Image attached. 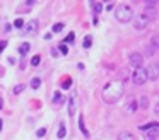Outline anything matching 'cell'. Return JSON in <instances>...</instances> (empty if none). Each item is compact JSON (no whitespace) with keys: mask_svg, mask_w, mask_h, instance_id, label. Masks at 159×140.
Returning a JSON list of instances; mask_svg holds the SVG:
<instances>
[{"mask_svg":"<svg viewBox=\"0 0 159 140\" xmlns=\"http://www.w3.org/2000/svg\"><path fill=\"white\" fill-rule=\"evenodd\" d=\"M156 114H159V103L156 104Z\"/></svg>","mask_w":159,"mask_h":140,"instance_id":"cell-31","label":"cell"},{"mask_svg":"<svg viewBox=\"0 0 159 140\" xmlns=\"http://www.w3.org/2000/svg\"><path fill=\"white\" fill-rule=\"evenodd\" d=\"M151 48H154V50H158V48H159V36H152Z\"/></svg>","mask_w":159,"mask_h":140,"instance_id":"cell-17","label":"cell"},{"mask_svg":"<svg viewBox=\"0 0 159 140\" xmlns=\"http://www.w3.org/2000/svg\"><path fill=\"white\" fill-rule=\"evenodd\" d=\"M29 48H31V46H29V43H22L21 48H19V53H21V55H26V53L29 51Z\"/></svg>","mask_w":159,"mask_h":140,"instance_id":"cell-15","label":"cell"},{"mask_svg":"<svg viewBox=\"0 0 159 140\" xmlns=\"http://www.w3.org/2000/svg\"><path fill=\"white\" fill-rule=\"evenodd\" d=\"M101 96H103V101L106 104H115V103H118L120 98L123 96V82H120V80H111V82H108V84L103 87Z\"/></svg>","mask_w":159,"mask_h":140,"instance_id":"cell-1","label":"cell"},{"mask_svg":"<svg viewBox=\"0 0 159 140\" xmlns=\"http://www.w3.org/2000/svg\"><path fill=\"white\" fill-rule=\"evenodd\" d=\"M92 7H94V12H96V14H99V12L103 10V5H101V4H92Z\"/></svg>","mask_w":159,"mask_h":140,"instance_id":"cell-24","label":"cell"},{"mask_svg":"<svg viewBox=\"0 0 159 140\" xmlns=\"http://www.w3.org/2000/svg\"><path fill=\"white\" fill-rule=\"evenodd\" d=\"M24 91V84H19V85H15L14 87V94H19V92Z\"/></svg>","mask_w":159,"mask_h":140,"instance_id":"cell-23","label":"cell"},{"mask_svg":"<svg viewBox=\"0 0 159 140\" xmlns=\"http://www.w3.org/2000/svg\"><path fill=\"white\" fill-rule=\"evenodd\" d=\"M5 46H7V41H0V51L5 48Z\"/></svg>","mask_w":159,"mask_h":140,"instance_id":"cell-30","label":"cell"},{"mask_svg":"<svg viewBox=\"0 0 159 140\" xmlns=\"http://www.w3.org/2000/svg\"><path fill=\"white\" fill-rule=\"evenodd\" d=\"M60 53H63V55H67V53H69V48H67V44H65V43L60 44Z\"/></svg>","mask_w":159,"mask_h":140,"instance_id":"cell-25","label":"cell"},{"mask_svg":"<svg viewBox=\"0 0 159 140\" xmlns=\"http://www.w3.org/2000/svg\"><path fill=\"white\" fill-rule=\"evenodd\" d=\"M74 39H75V34H74V33H69L67 38H65L63 41H65V43H74Z\"/></svg>","mask_w":159,"mask_h":140,"instance_id":"cell-21","label":"cell"},{"mask_svg":"<svg viewBox=\"0 0 159 140\" xmlns=\"http://www.w3.org/2000/svg\"><path fill=\"white\" fill-rule=\"evenodd\" d=\"M2 123H4V121H2V120H0V130H2Z\"/></svg>","mask_w":159,"mask_h":140,"instance_id":"cell-32","label":"cell"},{"mask_svg":"<svg viewBox=\"0 0 159 140\" xmlns=\"http://www.w3.org/2000/svg\"><path fill=\"white\" fill-rule=\"evenodd\" d=\"M132 82L137 85H144L147 82V74H145V69H135L133 74H132Z\"/></svg>","mask_w":159,"mask_h":140,"instance_id":"cell-3","label":"cell"},{"mask_svg":"<svg viewBox=\"0 0 159 140\" xmlns=\"http://www.w3.org/2000/svg\"><path fill=\"white\" fill-rule=\"evenodd\" d=\"M91 44H92V36H86V38H84V48L87 50V48H91Z\"/></svg>","mask_w":159,"mask_h":140,"instance_id":"cell-16","label":"cell"},{"mask_svg":"<svg viewBox=\"0 0 159 140\" xmlns=\"http://www.w3.org/2000/svg\"><path fill=\"white\" fill-rule=\"evenodd\" d=\"M65 135H67V128H65V125H63V123H60L58 132H56V137H58V139H65Z\"/></svg>","mask_w":159,"mask_h":140,"instance_id":"cell-10","label":"cell"},{"mask_svg":"<svg viewBox=\"0 0 159 140\" xmlns=\"http://www.w3.org/2000/svg\"><path fill=\"white\" fill-rule=\"evenodd\" d=\"M128 62H130V65L133 67V69H142L144 58H142V55H138V53H130V56H128Z\"/></svg>","mask_w":159,"mask_h":140,"instance_id":"cell-6","label":"cell"},{"mask_svg":"<svg viewBox=\"0 0 159 140\" xmlns=\"http://www.w3.org/2000/svg\"><path fill=\"white\" fill-rule=\"evenodd\" d=\"M158 137H159V123H156L152 128L147 130V140H156Z\"/></svg>","mask_w":159,"mask_h":140,"instance_id":"cell-7","label":"cell"},{"mask_svg":"<svg viewBox=\"0 0 159 140\" xmlns=\"http://www.w3.org/2000/svg\"><path fill=\"white\" fill-rule=\"evenodd\" d=\"M145 74H147V80H158L159 79V63L149 65V69H145Z\"/></svg>","mask_w":159,"mask_h":140,"instance_id":"cell-5","label":"cell"},{"mask_svg":"<svg viewBox=\"0 0 159 140\" xmlns=\"http://www.w3.org/2000/svg\"><path fill=\"white\" fill-rule=\"evenodd\" d=\"M140 108H142V109L149 108V99L145 98V96H142V98H140Z\"/></svg>","mask_w":159,"mask_h":140,"instance_id":"cell-18","label":"cell"},{"mask_svg":"<svg viewBox=\"0 0 159 140\" xmlns=\"http://www.w3.org/2000/svg\"><path fill=\"white\" fill-rule=\"evenodd\" d=\"M79 128H81V132H82L86 137H89V132H87V128H86V125H84V118H82V116H79Z\"/></svg>","mask_w":159,"mask_h":140,"instance_id":"cell-11","label":"cell"},{"mask_svg":"<svg viewBox=\"0 0 159 140\" xmlns=\"http://www.w3.org/2000/svg\"><path fill=\"white\" fill-rule=\"evenodd\" d=\"M63 101H65V98H63L62 94L56 91L55 94H53V104H58V103H63Z\"/></svg>","mask_w":159,"mask_h":140,"instance_id":"cell-12","label":"cell"},{"mask_svg":"<svg viewBox=\"0 0 159 140\" xmlns=\"http://www.w3.org/2000/svg\"><path fill=\"white\" fill-rule=\"evenodd\" d=\"M70 85H72V80H70V77H65V79H63V82H62V87H63V89H69Z\"/></svg>","mask_w":159,"mask_h":140,"instance_id":"cell-20","label":"cell"},{"mask_svg":"<svg viewBox=\"0 0 159 140\" xmlns=\"http://www.w3.org/2000/svg\"><path fill=\"white\" fill-rule=\"evenodd\" d=\"M40 85H41V80H40L38 77H34L33 80H31V87H33V89H38Z\"/></svg>","mask_w":159,"mask_h":140,"instance_id":"cell-19","label":"cell"},{"mask_svg":"<svg viewBox=\"0 0 159 140\" xmlns=\"http://www.w3.org/2000/svg\"><path fill=\"white\" fill-rule=\"evenodd\" d=\"M0 109H2V98H0Z\"/></svg>","mask_w":159,"mask_h":140,"instance_id":"cell-33","label":"cell"},{"mask_svg":"<svg viewBox=\"0 0 159 140\" xmlns=\"http://www.w3.org/2000/svg\"><path fill=\"white\" fill-rule=\"evenodd\" d=\"M115 17H117L118 22H128L132 21V17H133V10H132L130 5H127V4H122V5H118L117 7V12H115Z\"/></svg>","mask_w":159,"mask_h":140,"instance_id":"cell-2","label":"cell"},{"mask_svg":"<svg viewBox=\"0 0 159 140\" xmlns=\"http://www.w3.org/2000/svg\"><path fill=\"white\" fill-rule=\"evenodd\" d=\"M118 140H135V139H133V135H132V133L122 132V133H120V137H118Z\"/></svg>","mask_w":159,"mask_h":140,"instance_id":"cell-13","label":"cell"},{"mask_svg":"<svg viewBox=\"0 0 159 140\" xmlns=\"http://www.w3.org/2000/svg\"><path fill=\"white\" fill-rule=\"evenodd\" d=\"M149 26V19L145 17L144 14H137L135 15V19H133V28L137 29V31H142Z\"/></svg>","mask_w":159,"mask_h":140,"instance_id":"cell-4","label":"cell"},{"mask_svg":"<svg viewBox=\"0 0 159 140\" xmlns=\"http://www.w3.org/2000/svg\"><path fill=\"white\" fill-rule=\"evenodd\" d=\"M14 26H15V28H22V26H24V21H22L21 17H19V19H15Z\"/></svg>","mask_w":159,"mask_h":140,"instance_id":"cell-27","label":"cell"},{"mask_svg":"<svg viewBox=\"0 0 159 140\" xmlns=\"http://www.w3.org/2000/svg\"><path fill=\"white\" fill-rule=\"evenodd\" d=\"M26 33H36L38 31V21L36 19H33V21H29L28 22V28L24 29Z\"/></svg>","mask_w":159,"mask_h":140,"instance_id":"cell-9","label":"cell"},{"mask_svg":"<svg viewBox=\"0 0 159 140\" xmlns=\"http://www.w3.org/2000/svg\"><path fill=\"white\" fill-rule=\"evenodd\" d=\"M45 135H46V128H40V130L36 132V137H40V139H41V137H45Z\"/></svg>","mask_w":159,"mask_h":140,"instance_id":"cell-26","label":"cell"},{"mask_svg":"<svg viewBox=\"0 0 159 140\" xmlns=\"http://www.w3.org/2000/svg\"><path fill=\"white\" fill-rule=\"evenodd\" d=\"M74 113H75V103H74V98H70L69 99V114L74 116Z\"/></svg>","mask_w":159,"mask_h":140,"instance_id":"cell-14","label":"cell"},{"mask_svg":"<svg viewBox=\"0 0 159 140\" xmlns=\"http://www.w3.org/2000/svg\"><path fill=\"white\" fill-rule=\"evenodd\" d=\"M40 60H41V58H40L38 55H36V56H33V60H31V65H34V67H36V65L40 63Z\"/></svg>","mask_w":159,"mask_h":140,"instance_id":"cell-28","label":"cell"},{"mask_svg":"<svg viewBox=\"0 0 159 140\" xmlns=\"http://www.w3.org/2000/svg\"><path fill=\"white\" fill-rule=\"evenodd\" d=\"M145 51H147V55H149V56H152V53H154V48L147 46V48H145Z\"/></svg>","mask_w":159,"mask_h":140,"instance_id":"cell-29","label":"cell"},{"mask_svg":"<svg viewBox=\"0 0 159 140\" xmlns=\"http://www.w3.org/2000/svg\"><path fill=\"white\" fill-rule=\"evenodd\" d=\"M62 29H63V24L62 22H56L55 26H53V33H60Z\"/></svg>","mask_w":159,"mask_h":140,"instance_id":"cell-22","label":"cell"},{"mask_svg":"<svg viewBox=\"0 0 159 140\" xmlns=\"http://www.w3.org/2000/svg\"><path fill=\"white\" fill-rule=\"evenodd\" d=\"M137 109H138V103L135 101V99H132L130 103L125 106V111H127V114H133Z\"/></svg>","mask_w":159,"mask_h":140,"instance_id":"cell-8","label":"cell"}]
</instances>
